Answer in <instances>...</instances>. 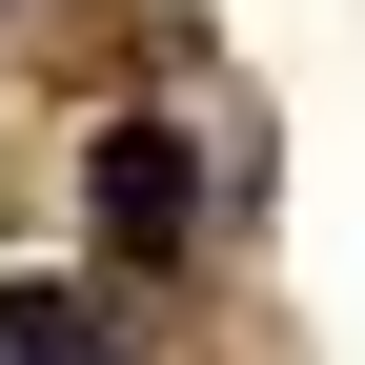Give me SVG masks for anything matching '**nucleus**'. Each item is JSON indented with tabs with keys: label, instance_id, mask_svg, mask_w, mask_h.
<instances>
[{
	"label": "nucleus",
	"instance_id": "f257e3e1",
	"mask_svg": "<svg viewBox=\"0 0 365 365\" xmlns=\"http://www.w3.org/2000/svg\"><path fill=\"white\" fill-rule=\"evenodd\" d=\"M81 223H102L122 264H163L182 223H203V143H182V122H102V143H81Z\"/></svg>",
	"mask_w": 365,
	"mask_h": 365
},
{
	"label": "nucleus",
	"instance_id": "f03ea898",
	"mask_svg": "<svg viewBox=\"0 0 365 365\" xmlns=\"http://www.w3.org/2000/svg\"><path fill=\"white\" fill-rule=\"evenodd\" d=\"M0 365H122V325L81 284H0Z\"/></svg>",
	"mask_w": 365,
	"mask_h": 365
}]
</instances>
